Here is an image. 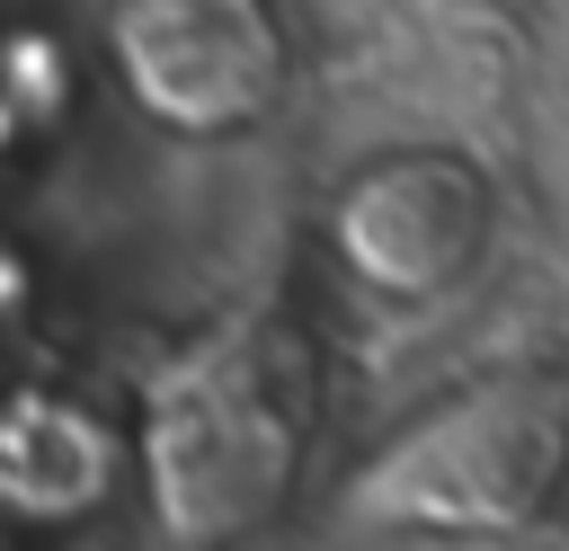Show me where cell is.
Wrapping results in <instances>:
<instances>
[{
  "instance_id": "obj_4",
  "label": "cell",
  "mask_w": 569,
  "mask_h": 551,
  "mask_svg": "<svg viewBox=\"0 0 569 551\" xmlns=\"http://www.w3.org/2000/svg\"><path fill=\"white\" fill-rule=\"evenodd\" d=\"M124 98L187 142L249 133L293 89V36L267 0H133L107 18Z\"/></svg>"
},
{
  "instance_id": "obj_1",
  "label": "cell",
  "mask_w": 569,
  "mask_h": 551,
  "mask_svg": "<svg viewBox=\"0 0 569 551\" xmlns=\"http://www.w3.org/2000/svg\"><path fill=\"white\" fill-rule=\"evenodd\" d=\"M569 498V373L507 364L445 400H427L400 435H382L338 515L418 542H525Z\"/></svg>"
},
{
  "instance_id": "obj_2",
  "label": "cell",
  "mask_w": 569,
  "mask_h": 551,
  "mask_svg": "<svg viewBox=\"0 0 569 551\" xmlns=\"http://www.w3.org/2000/svg\"><path fill=\"white\" fill-rule=\"evenodd\" d=\"M302 444H311L302 347L267 320H231L196 338L151 382V418H142V480L160 533L187 551L258 533L293 498Z\"/></svg>"
},
{
  "instance_id": "obj_5",
  "label": "cell",
  "mask_w": 569,
  "mask_h": 551,
  "mask_svg": "<svg viewBox=\"0 0 569 551\" xmlns=\"http://www.w3.org/2000/svg\"><path fill=\"white\" fill-rule=\"evenodd\" d=\"M124 435L71 391L0 400V515L9 524H80L124 489Z\"/></svg>"
},
{
  "instance_id": "obj_3",
  "label": "cell",
  "mask_w": 569,
  "mask_h": 551,
  "mask_svg": "<svg viewBox=\"0 0 569 551\" xmlns=\"http://www.w3.org/2000/svg\"><path fill=\"white\" fill-rule=\"evenodd\" d=\"M507 196L480 151L445 142H382L365 151L320 213V249L338 284L373 311H445L498 258Z\"/></svg>"
}]
</instances>
